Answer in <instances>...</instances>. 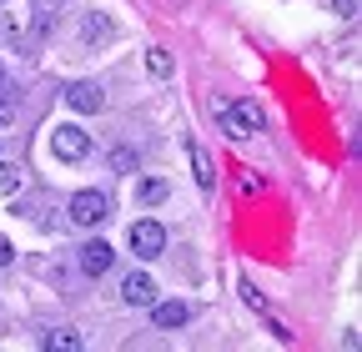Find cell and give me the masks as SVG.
<instances>
[{
	"instance_id": "cell-1",
	"label": "cell",
	"mask_w": 362,
	"mask_h": 352,
	"mask_svg": "<svg viewBox=\"0 0 362 352\" xmlns=\"http://www.w3.org/2000/svg\"><path fill=\"white\" fill-rule=\"evenodd\" d=\"M211 116H216V126H221L232 141H247V136H257V131H262L257 101H211Z\"/></svg>"
},
{
	"instance_id": "cell-2",
	"label": "cell",
	"mask_w": 362,
	"mask_h": 352,
	"mask_svg": "<svg viewBox=\"0 0 362 352\" xmlns=\"http://www.w3.org/2000/svg\"><path fill=\"white\" fill-rule=\"evenodd\" d=\"M51 151H56V161H86V151H90V136L76 126V121H61L56 131H51Z\"/></svg>"
},
{
	"instance_id": "cell-3",
	"label": "cell",
	"mask_w": 362,
	"mask_h": 352,
	"mask_svg": "<svg viewBox=\"0 0 362 352\" xmlns=\"http://www.w3.org/2000/svg\"><path fill=\"white\" fill-rule=\"evenodd\" d=\"M106 216H111L106 192H76V196H71V222H76V227H101Z\"/></svg>"
},
{
	"instance_id": "cell-4",
	"label": "cell",
	"mask_w": 362,
	"mask_h": 352,
	"mask_svg": "<svg viewBox=\"0 0 362 352\" xmlns=\"http://www.w3.org/2000/svg\"><path fill=\"white\" fill-rule=\"evenodd\" d=\"M111 35H116V20L101 16V11H90V16L81 20V30H76V46H81V51H96V46H106Z\"/></svg>"
},
{
	"instance_id": "cell-5",
	"label": "cell",
	"mask_w": 362,
	"mask_h": 352,
	"mask_svg": "<svg viewBox=\"0 0 362 352\" xmlns=\"http://www.w3.org/2000/svg\"><path fill=\"white\" fill-rule=\"evenodd\" d=\"M131 252L136 257H161L166 252V232H161V222H131Z\"/></svg>"
},
{
	"instance_id": "cell-6",
	"label": "cell",
	"mask_w": 362,
	"mask_h": 352,
	"mask_svg": "<svg viewBox=\"0 0 362 352\" xmlns=\"http://www.w3.org/2000/svg\"><path fill=\"white\" fill-rule=\"evenodd\" d=\"M66 106L81 111V116H90V111H101V106H106V91H101L96 81H76L71 91H66Z\"/></svg>"
},
{
	"instance_id": "cell-7",
	"label": "cell",
	"mask_w": 362,
	"mask_h": 352,
	"mask_svg": "<svg viewBox=\"0 0 362 352\" xmlns=\"http://www.w3.org/2000/svg\"><path fill=\"white\" fill-rule=\"evenodd\" d=\"M111 262H116V252H111L106 242H86V247H81V272H86V277L111 272Z\"/></svg>"
},
{
	"instance_id": "cell-8",
	"label": "cell",
	"mask_w": 362,
	"mask_h": 352,
	"mask_svg": "<svg viewBox=\"0 0 362 352\" xmlns=\"http://www.w3.org/2000/svg\"><path fill=\"white\" fill-rule=\"evenodd\" d=\"M121 297H126L131 307H151V302H156V282H151L146 272H131V277L121 282Z\"/></svg>"
},
{
	"instance_id": "cell-9",
	"label": "cell",
	"mask_w": 362,
	"mask_h": 352,
	"mask_svg": "<svg viewBox=\"0 0 362 352\" xmlns=\"http://www.w3.org/2000/svg\"><path fill=\"white\" fill-rule=\"evenodd\" d=\"M192 317V307L187 302H151V322L161 327V332H171V327H181Z\"/></svg>"
},
{
	"instance_id": "cell-10",
	"label": "cell",
	"mask_w": 362,
	"mask_h": 352,
	"mask_svg": "<svg viewBox=\"0 0 362 352\" xmlns=\"http://www.w3.org/2000/svg\"><path fill=\"white\" fill-rule=\"evenodd\" d=\"M40 342L51 347V352H81V347H86V337H81L76 327H51V332H45Z\"/></svg>"
},
{
	"instance_id": "cell-11",
	"label": "cell",
	"mask_w": 362,
	"mask_h": 352,
	"mask_svg": "<svg viewBox=\"0 0 362 352\" xmlns=\"http://www.w3.org/2000/svg\"><path fill=\"white\" fill-rule=\"evenodd\" d=\"M166 196H171V187L161 182V176H146V182L136 187V201H141V206H161Z\"/></svg>"
},
{
	"instance_id": "cell-12",
	"label": "cell",
	"mask_w": 362,
	"mask_h": 352,
	"mask_svg": "<svg viewBox=\"0 0 362 352\" xmlns=\"http://www.w3.org/2000/svg\"><path fill=\"white\" fill-rule=\"evenodd\" d=\"M192 166H197V182L202 187H216V166H211V156L202 146H192Z\"/></svg>"
},
{
	"instance_id": "cell-13",
	"label": "cell",
	"mask_w": 362,
	"mask_h": 352,
	"mask_svg": "<svg viewBox=\"0 0 362 352\" xmlns=\"http://www.w3.org/2000/svg\"><path fill=\"white\" fill-rule=\"evenodd\" d=\"M16 40H21V20L11 11H0V46H16Z\"/></svg>"
},
{
	"instance_id": "cell-14",
	"label": "cell",
	"mask_w": 362,
	"mask_h": 352,
	"mask_svg": "<svg viewBox=\"0 0 362 352\" xmlns=\"http://www.w3.org/2000/svg\"><path fill=\"white\" fill-rule=\"evenodd\" d=\"M11 192H21V171L16 166H0V196H11Z\"/></svg>"
},
{
	"instance_id": "cell-15",
	"label": "cell",
	"mask_w": 362,
	"mask_h": 352,
	"mask_svg": "<svg viewBox=\"0 0 362 352\" xmlns=\"http://www.w3.org/2000/svg\"><path fill=\"white\" fill-rule=\"evenodd\" d=\"M131 166H136V151H131V146L111 151V171H131Z\"/></svg>"
},
{
	"instance_id": "cell-16",
	"label": "cell",
	"mask_w": 362,
	"mask_h": 352,
	"mask_svg": "<svg viewBox=\"0 0 362 352\" xmlns=\"http://www.w3.org/2000/svg\"><path fill=\"white\" fill-rule=\"evenodd\" d=\"M146 66H151L156 76H166V71H171V56H166V51H146Z\"/></svg>"
},
{
	"instance_id": "cell-17",
	"label": "cell",
	"mask_w": 362,
	"mask_h": 352,
	"mask_svg": "<svg viewBox=\"0 0 362 352\" xmlns=\"http://www.w3.org/2000/svg\"><path fill=\"white\" fill-rule=\"evenodd\" d=\"M327 6H332L342 20H352V16H357V0H327Z\"/></svg>"
},
{
	"instance_id": "cell-18",
	"label": "cell",
	"mask_w": 362,
	"mask_h": 352,
	"mask_svg": "<svg viewBox=\"0 0 362 352\" xmlns=\"http://www.w3.org/2000/svg\"><path fill=\"white\" fill-rule=\"evenodd\" d=\"M16 121V101L11 96H0V126H11Z\"/></svg>"
},
{
	"instance_id": "cell-19",
	"label": "cell",
	"mask_w": 362,
	"mask_h": 352,
	"mask_svg": "<svg viewBox=\"0 0 362 352\" xmlns=\"http://www.w3.org/2000/svg\"><path fill=\"white\" fill-rule=\"evenodd\" d=\"M11 262H16V247H11L6 237H0V267H11Z\"/></svg>"
},
{
	"instance_id": "cell-20",
	"label": "cell",
	"mask_w": 362,
	"mask_h": 352,
	"mask_svg": "<svg viewBox=\"0 0 362 352\" xmlns=\"http://www.w3.org/2000/svg\"><path fill=\"white\" fill-rule=\"evenodd\" d=\"M0 91H6V66H0Z\"/></svg>"
},
{
	"instance_id": "cell-21",
	"label": "cell",
	"mask_w": 362,
	"mask_h": 352,
	"mask_svg": "<svg viewBox=\"0 0 362 352\" xmlns=\"http://www.w3.org/2000/svg\"><path fill=\"white\" fill-rule=\"evenodd\" d=\"M0 6H6V0H0Z\"/></svg>"
}]
</instances>
